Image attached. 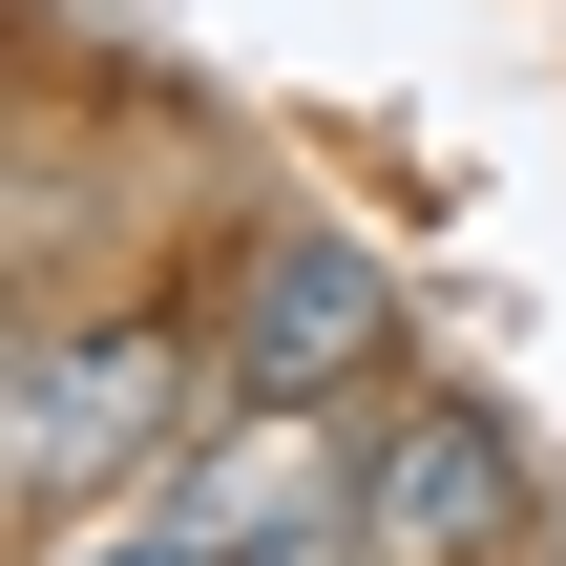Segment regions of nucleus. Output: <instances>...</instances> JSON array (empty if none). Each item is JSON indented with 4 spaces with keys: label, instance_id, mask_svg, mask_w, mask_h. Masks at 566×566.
Masks as SVG:
<instances>
[{
    "label": "nucleus",
    "instance_id": "nucleus-1",
    "mask_svg": "<svg viewBox=\"0 0 566 566\" xmlns=\"http://www.w3.org/2000/svg\"><path fill=\"white\" fill-rule=\"evenodd\" d=\"M210 294L105 273V294H21L0 315V525H63L105 483H168L210 441Z\"/></svg>",
    "mask_w": 566,
    "mask_h": 566
},
{
    "label": "nucleus",
    "instance_id": "nucleus-2",
    "mask_svg": "<svg viewBox=\"0 0 566 566\" xmlns=\"http://www.w3.org/2000/svg\"><path fill=\"white\" fill-rule=\"evenodd\" d=\"M210 378L231 399H336V420H378L399 378H420V315H399V273H378V231L357 210H315V189H252V210H210Z\"/></svg>",
    "mask_w": 566,
    "mask_h": 566
},
{
    "label": "nucleus",
    "instance_id": "nucleus-3",
    "mask_svg": "<svg viewBox=\"0 0 566 566\" xmlns=\"http://www.w3.org/2000/svg\"><path fill=\"white\" fill-rule=\"evenodd\" d=\"M357 546L378 566H504V546H546L525 420H504L483 378H399V399L357 420Z\"/></svg>",
    "mask_w": 566,
    "mask_h": 566
},
{
    "label": "nucleus",
    "instance_id": "nucleus-4",
    "mask_svg": "<svg viewBox=\"0 0 566 566\" xmlns=\"http://www.w3.org/2000/svg\"><path fill=\"white\" fill-rule=\"evenodd\" d=\"M504 566H546V546H504Z\"/></svg>",
    "mask_w": 566,
    "mask_h": 566
}]
</instances>
